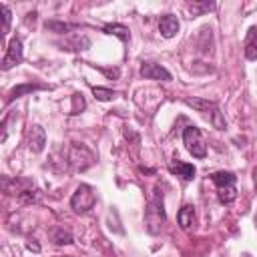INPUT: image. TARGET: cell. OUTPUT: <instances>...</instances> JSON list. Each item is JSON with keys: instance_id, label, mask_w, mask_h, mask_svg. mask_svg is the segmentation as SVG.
Returning a JSON list of instances; mask_svg holds the SVG:
<instances>
[{"instance_id": "9", "label": "cell", "mask_w": 257, "mask_h": 257, "mask_svg": "<svg viewBox=\"0 0 257 257\" xmlns=\"http://www.w3.org/2000/svg\"><path fill=\"white\" fill-rule=\"evenodd\" d=\"M46 145V133L40 124H32L28 128V147L32 153H40Z\"/></svg>"}, {"instance_id": "15", "label": "cell", "mask_w": 257, "mask_h": 257, "mask_svg": "<svg viewBox=\"0 0 257 257\" xmlns=\"http://www.w3.org/2000/svg\"><path fill=\"white\" fill-rule=\"evenodd\" d=\"M106 34H110V36H116V38H120L122 42H128L131 40V32H128V28L124 26V24H106L104 28H102Z\"/></svg>"}, {"instance_id": "6", "label": "cell", "mask_w": 257, "mask_h": 257, "mask_svg": "<svg viewBox=\"0 0 257 257\" xmlns=\"http://www.w3.org/2000/svg\"><path fill=\"white\" fill-rule=\"evenodd\" d=\"M68 163L74 167V171H84V169H88L94 163V155L84 145L74 143L68 149Z\"/></svg>"}, {"instance_id": "1", "label": "cell", "mask_w": 257, "mask_h": 257, "mask_svg": "<svg viewBox=\"0 0 257 257\" xmlns=\"http://www.w3.org/2000/svg\"><path fill=\"white\" fill-rule=\"evenodd\" d=\"M165 221H167V215H165V205H163V191L157 187V189H155V195H153V199L149 201L147 211H145V225H147V231H149L151 235L161 233Z\"/></svg>"}, {"instance_id": "7", "label": "cell", "mask_w": 257, "mask_h": 257, "mask_svg": "<svg viewBox=\"0 0 257 257\" xmlns=\"http://www.w3.org/2000/svg\"><path fill=\"white\" fill-rule=\"evenodd\" d=\"M24 58V48H22V40L18 36L10 38L8 42V48H6V54H4V60H2V70H10L12 66L20 64Z\"/></svg>"}, {"instance_id": "17", "label": "cell", "mask_w": 257, "mask_h": 257, "mask_svg": "<svg viewBox=\"0 0 257 257\" xmlns=\"http://www.w3.org/2000/svg\"><path fill=\"white\" fill-rule=\"evenodd\" d=\"M92 94H94L98 100H112V98H116V92H114V90L102 88V86H92Z\"/></svg>"}, {"instance_id": "11", "label": "cell", "mask_w": 257, "mask_h": 257, "mask_svg": "<svg viewBox=\"0 0 257 257\" xmlns=\"http://www.w3.org/2000/svg\"><path fill=\"white\" fill-rule=\"evenodd\" d=\"M179 28H181V24H179L177 16H173V14H165V16L159 20V32H161V36H165V38H173V36L179 32Z\"/></svg>"}, {"instance_id": "12", "label": "cell", "mask_w": 257, "mask_h": 257, "mask_svg": "<svg viewBox=\"0 0 257 257\" xmlns=\"http://www.w3.org/2000/svg\"><path fill=\"white\" fill-rule=\"evenodd\" d=\"M245 58L247 60H257V26H251L247 30L245 38Z\"/></svg>"}, {"instance_id": "4", "label": "cell", "mask_w": 257, "mask_h": 257, "mask_svg": "<svg viewBox=\"0 0 257 257\" xmlns=\"http://www.w3.org/2000/svg\"><path fill=\"white\" fill-rule=\"evenodd\" d=\"M94 203H96L94 189L90 185H84V183L78 185L76 191L70 197V209L74 213H86V211H90L94 207Z\"/></svg>"}, {"instance_id": "16", "label": "cell", "mask_w": 257, "mask_h": 257, "mask_svg": "<svg viewBox=\"0 0 257 257\" xmlns=\"http://www.w3.org/2000/svg\"><path fill=\"white\" fill-rule=\"evenodd\" d=\"M52 241H54L56 245H68V243H72V235H70L68 231H64L62 227H56V229L52 231Z\"/></svg>"}, {"instance_id": "5", "label": "cell", "mask_w": 257, "mask_h": 257, "mask_svg": "<svg viewBox=\"0 0 257 257\" xmlns=\"http://www.w3.org/2000/svg\"><path fill=\"white\" fill-rule=\"evenodd\" d=\"M183 143H185L187 151L193 157H197V159H205L207 157V145H205V139H203V135H201V131L197 126H193V124L185 126V131H183Z\"/></svg>"}, {"instance_id": "19", "label": "cell", "mask_w": 257, "mask_h": 257, "mask_svg": "<svg viewBox=\"0 0 257 257\" xmlns=\"http://www.w3.org/2000/svg\"><path fill=\"white\" fill-rule=\"evenodd\" d=\"M0 12H2V34H8L10 30V8L6 4H0Z\"/></svg>"}, {"instance_id": "21", "label": "cell", "mask_w": 257, "mask_h": 257, "mask_svg": "<svg viewBox=\"0 0 257 257\" xmlns=\"http://www.w3.org/2000/svg\"><path fill=\"white\" fill-rule=\"evenodd\" d=\"M189 8H191V12H209V10L215 8V4H209V2H205V4L193 2V4H189Z\"/></svg>"}, {"instance_id": "22", "label": "cell", "mask_w": 257, "mask_h": 257, "mask_svg": "<svg viewBox=\"0 0 257 257\" xmlns=\"http://www.w3.org/2000/svg\"><path fill=\"white\" fill-rule=\"evenodd\" d=\"M28 249H34V251H38V249H40V247H38V245H36V243H28Z\"/></svg>"}, {"instance_id": "14", "label": "cell", "mask_w": 257, "mask_h": 257, "mask_svg": "<svg viewBox=\"0 0 257 257\" xmlns=\"http://www.w3.org/2000/svg\"><path fill=\"white\" fill-rule=\"evenodd\" d=\"M42 88H46V84H32V82L30 84H18L8 92L6 102H12L14 98H20L22 94H28V92H34V90H42Z\"/></svg>"}, {"instance_id": "20", "label": "cell", "mask_w": 257, "mask_h": 257, "mask_svg": "<svg viewBox=\"0 0 257 257\" xmlns=\"http://www.w3.org/2000/svg\"><path fill=\"white\" fill-rule=\"evenodd\" d=\"M46 28L56 30L58 34H64V32H68V30H72V28H76V26H74V24H66V22H46Z\"/></svg>"}, {"instance_id": "2", "label": "cell", "mask_w": 257, "mask_h": 257, "mask_svg": "<svg viewBox=\"0 0 257 257\" xmlns=\"http://www.w3.org/2000/svg\"><path fill=\"white\" fill-rule=\"evenodd\" d=\"M211 181L217 187V197L223 205H231L237 197V177L231 171H217L211 175Z\"/></svg>"}, {"instance_id": "13", "label": "cell", "mask_w": 257, "mask_h": 257, "mask_svg": "<svg viewBox=\"0 0 257 257\" xmlns=\"http://www.w3.org/2000/svg\"><path fill=\"white\" fill-rule=\"evenodd\" d=\"M177 221L181 225V229H191L193 227V221H195V207L193 205H183L177 213Z\"/></svg>"}, {"instance_id": "10", "label": "cell", "mask_w": 257, "mask_h": 257, "mask_svg": "<svg viewBox=\"0 0 257 257\" xmlns=\"http://www.w3.org/2000/svg\"><path fill=\"white\" fill-rule=\"evenodd\" d=\"M169 171H171L173 175L183 177L185 181H193V179H195V173H197L191 163H185V161H179V159H173V161L169 163Z\"/></svg>"}, {"instance_id": "3", "label": "cell", "mask_w": 257, "mask_h": 257, "mask_svg": "<svg viewBox=\"0 0 257 257\" xmlns=\"http://www.w3.org/2000/svg\"><path fill=\"white\" fill-rule=\"evenodd\" d=\"M185 102H187L189 106H193L195 110L203 112L215 128H225V126H227V122H225V118H223V112H221V108L217 106V102L205 100V98H189V96L185 98Z\"/></svg>"}, {"instance_id": "8", "label": "cell", "mask_w": 257, "mask_h": 257, "mask_svg": "<svg viewBox=\"0 0 257 257\" xmlns=\"http://www.w3.org/2000/svg\"><path fill=\"white\" fill-rule=\"evenodd\" d=\"M141 76H145V78H149V80H163V82L173 80L171 72H169L165 66L157 64V62H149V60L141 64Z\"/></svg>"}, {"instance_id": "18", "label": "cell", "mask_w": 257, "mask_h": 257, "mask_svg": "<svg viewBox=\"0 0 257 257\" xmlns=\"http://www.w3.org/2000/svg\"><path fill=\"white\" fill-rule=\"evenodd\" d=\"M84 108H86V102H84L82 94L74 92V94H72V108H70V114H78V112H82Z\"/></svg>"}]
</instances>
